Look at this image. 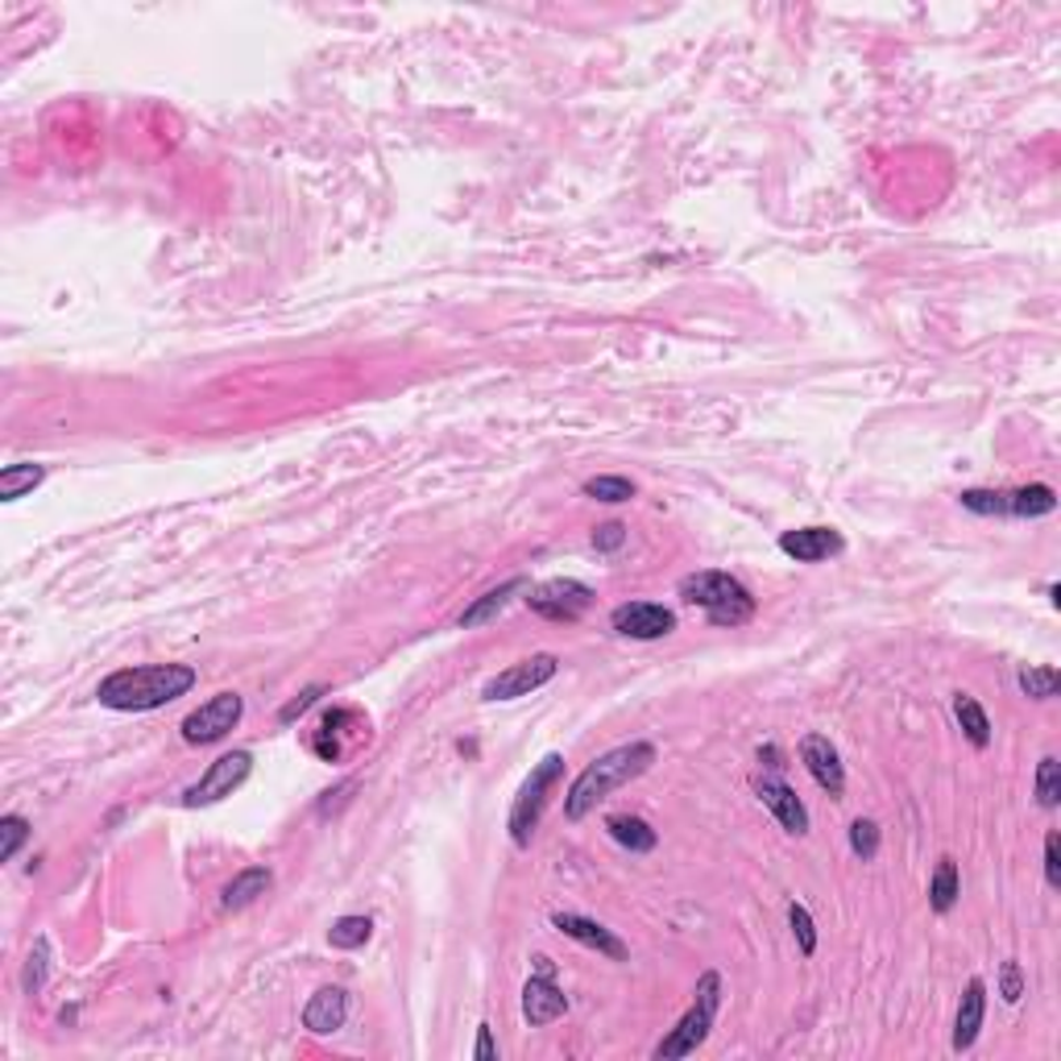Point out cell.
Masks as SVG:
<instances>
[{
	"label": "cell",
	"instance_id": "cell-38",
	"mask_svg": "<svg viewBox=\"0 0 1061 1061\" xmlns=\"http://www.w3.org/2000/svg\"><path fill=\"white\" fill-rule=\"evenodd\" d=\"M349 792H357V780H345V784H336V788L324 792V800H319V812L328 817L333 809H340L345 800H349Z\"/></svg>",
	"mask_w": 1061,
	"mask_h": 1061
},
{
	"label": "cell",
	"instance_id": "cell-39",
	"mask_svg": "<svg viewBox=\"0 0 1061 1061\" xmlns=\"http://www.w3.org/2000/svg\"><path fill=\"white\" fill-rule=\"evenodd\" d=\"M473 1058H478V1061H494V1058H498V1045H494V1033H490V1024H481V1028H478V1045H473Z\"/></svg>",
	"mask_w": 1061,
	"mask_h": 1061
},
{
	"label": "cell",
	"instance_id": "cell-4",
	"mask_svg": "<svg viewBox=\"0 0 1061 1061\" xmlns=\"http://www.w3.org/2000/svg\"><path fill=\"white\" fill-rule=\"evenodd\" d=\"M718 1003H722V975H718V970H706V975H701V982H697V991H692L688 1012L676 1020V1028H672V1033L655 1045V1061H676V1058L697 1053V1049L706 1045L709 1028H713Z\"/></svg>",
	"mask_w": 1061,
	"mask_h": 1061
},
{
	"label": "cell",
	"instance_id": "cell-6",
	"mask_svg": "<svg viewBox=\"0 0 1061 1061\" xmlns=\"http://www.w3.org/2000/svg\"><path fill=\"white\" fill-rule=\"evenodd\" d=\"M250 771H253L250 750H229V755H220V759L208 763V771L183 792V809H208V805H216V800L232 796V792L250 780Z\"/></svg>",
	"mask_w": 1061,
	"mask_h": 1061
},
{
	"label": "cell",
	"instance_id": "cell-25",
	"mask_svg": "<svg viewBox=\"0 0 1061 1061\" xmlns=\"http://www.w3.org/2000/svg\"><path fill=\"white\" fill-rule=\"evenodd\" d=\"M1016 685L1024 697H1033V701H1053L1061 688V672L1053 664H1040V667H1020Z\"/></svg>",
	"mask_w": 1061,
	"mask_h": 1061
},
{
	"label": "cell",
	"instance_id": "cell-40",
	"mask_svg": "<svg viewBox=\"0 0 1061 1061\" xmlns=\"http://www.w3.org/2000/svg\"><path fill=\"white\" fill-rule=\"evenodd\" d=\"M759 763H763V768H771V771L784 768V763H780V747H763V750H759Z\"/></svg>",
	"mask_w": 1061,
	"mask_h": 1061
},
{
	"label": "cell",
	"instance_id": "cell-15",
	"mask_svg": "<svg viewBox=\"0 0 1061 1061\" xmlns=\"http://www.w3.org/2000/svg\"><path fill=\"white\" fill-rule=\"evenodd\" d=\"M552 929H560L564 937H572V941H581V945H589V950H598V954H605V957H614V962H623V957H626L623 937H614L605 925H598L593 916L552 913Z\"/></svg>",
	"mask_w": 1061,
	"mask_h": 1061
},
{
	"label": "cell",
	"instance_id": "cell-41",
	"mask_svg": "<svg viewBox=\"0 0 1061 1061\" xmlns=\"http://www.w3.org/2000/svg\"><path fill=\"white\" fill-rule=\"evenodd\" d=\"M535 975H547V978H552V975H556V966H552V957H535Z\"/></svg>",
	"mask_w": 1061,
	"mask_h": 1061
},
{
	"label": "cell",
	"instance_id": "cell-19",
	"mask_svg": "<svg viewBox=\"0 0 1061 1061\" xmlns=\"http://www.w3.org/2000/svg\"><path fill=\"white\" fill-rule=\"evenodd\" d=\"M274 875L270 867H245V871H237L225 883V892H220V904L229 908V913H237V908H250L253 900H262V895L270 892Z\"/></svg>",
	"mask_w": 1061,
	"mask_h": 1061
},
{
	"label": "cell",
	"instance_id": "cell-17",
	"mask_svg": "<svg viewBox=\"0 0 1061 1061\" xmlns=\"http://www.w3.org/2000/svg\"><path fill=\"white\" fill-rule=\"evenodd\" d=\"M982 1012H987V982H982V978H970V982H966V996H962V1003H957V1016H954V1049L957 1053H966V1049L978 1040Z\"/></svg>",
	"mask_w": 1061,
	"mask_h": 1061
},
{
	"label": "cell",
	"instance_id": "cell-33",
	"mask_svg": "<svg viewBox=\"0 0 1061 1061\" xmlns=\"http://www.w3.org/2000/svg\"><path fill=\"white\" fill-rule=\"evenodd\" d=\"M851 851L863 858V863H871L875 854H879V825L875 821H867V817H858L851 825Z\"/></svg>",
	"mask_w": 1061,
	"mask_h": 1061
},
{
	"label": "cell",
	"instance_id": "cell-3",
	"mask_svg": "<svg viewBox=\"0 0 1061 1061\" xmlns=\"http://www.w3.org/2000/svg\"><path fill=\"white\" fill-rule=\"evenodd\" d=\"M680 598L697 610H706V618L713 626H743L755 618V598L738 577L706 568V572H688L680 581Z\"/></svg>",
	"mask_w": 1061,
	"mask_h": 1061
},
{
	"label": "cell",
	"instance_id": "cell-36",
	"mask_svg": "<svg viewBox=\"0 0 1061 1061\" xmlns=\"http://www.w3.org/2000/svg\"><path fill=\"white\" fill-rule=\"evenodd\" d=\"M623 543H626L623 522H602V527L593 531V547H598V552H618Z\"/></svg>",
	"mask_w": 1061,
	"mask_h": 1061
},
{
	"label": "cell",
	"instance_id": "cell-35",
	"mask_svg": "<svg viewBox=\"0 0 1061 1061\" xmlns=\"http://www.w3.org/2000/svg\"><path fill=\"white\" fill-rule=\"evenodd\" d=\"M1045 883L1061 888V837L1058 830L1045 833Z\"/></svg>",
	"mask_w": 1061,
	"mask_h": 1061
},
{
	"label": "cell",
	"instance_id": "cell-11",
	"mask_svg": "<svg viewBox=\"0 0 1061 1061\" xmlns=\"http://www.w3.org/2000/svg\"><path fill=\"white\" fill-rule=\"evenodd\" d=\"M800 763L809 768V775L830 792V796H842V792H846L842 755H837V747H833L825 734H805V738H800Z\"/></svg>",
	"mask_w": 1061,
	"mask_h": 1061
},
{
	"label": "cell",
	"instance_id": "cell-24",
	"mask_svg": "<svg viewBox=\"0 0 1061 1061\" xmlns=\"http://www.w3.org/2000/svg\"><path fill=\"white\" fill-rule=\"evenodd\" d=\"M43 481H46L43 465H9V469H0V502L25 498V494H34Z\"/></svg>",
	"mask_w": 1061,
	"mask_h": 1061
},
{
	"label": "cell",
	"instance_id": "cell-9",
	"mask_svg": "<svg viewBox=\"0 0 1061 1061\" xmlns=\"http://www.w3.org/2000/svg\"><path fill=\"white\" fill-rule=\"evenodd\" d=\"M241 713H245L241 692H216V697H208L204 706L191 709L188 718H183V726H179L183 730V743H191V747L220 743V738L241 722Z\"/></svg>",
	"mask_w": 1061,
	"mask_h": 1061
},
{
	"label": "cell",
	"instance_id": "cell-14",
	"mask_svg": "<svg viewBox=\"0 0 1061 1061\" xmlns=\"http://www.w3.org/2000/svg\"><path fill=\"white\" fill-rule=\"evenodd\" d=\"M564 1012H568V996L556 987V978H547V975L527 978V987H522V1020H527L531 1028H547V1024H556Z\"/></svg>",
	"mask_w": 1061,
	"mask_h": 1061
},
{
	"label": "cell",
	"instance_id": "cell-18",
	"mask_svg": "<svg viewBox=\"0 0 1061 1061\" xmlns=\"http://www.w3.org/2000/svg\"><path fill=\"white\" fill-rule=\"evenodd\" d=\"M527 589H531V581H527V577H510V581L498 584V589L481 593L478 602H473L469 610H465V614H460V626H465V630H473V626L494 623L502 610L510 605V598H519V593H527Z\"/></svg>",
	"mask_w": 1061,
	"mask_h": 1061
},
{
	"label": "cell",
	"instance_id": "cell-30",
	"mask_svg": "<svg viewBox=\"0 0 1061 1061\" xmlns=\"http://www.w3.org/2000/svg\"><path fill=\"white\" fill-rule=\"evenodd\" d=\"M25 842H29V821L17 812L0 817V863H13Z\"/></svg>",
	"mask_w": 1061,
	"mask_h": 1061
},
{
	"label": "cell",
	"instance_id": "cell-23",
	"mask_svg": "<svg viewBox=\"0 0 1061 1061\" xmlns=\"http://www.w3.org/2000/svg\"><path fill=\"white\" fill-rule=\"evenodd\" d=\"M957 895H962V879H957V863L954 858H941L937 863L933 879H929V904H933V913H950L957 904Z\"/></svg>",
	"mask_w": 1061,
	"mask_h": 1061
},
{
	"label": "cell",
	"instance_id": "cell-31",
	"mask_svg": "<svg viewBox=\"0 0 1061 1061\" xmlns=\"http://www.w3.org/2000/svg\"><path fill=\"white\" fill-rule=\"evenodd\" d=\"M957 502L970 515H1008V490H962Z\"/></svg>",
	"mask_w": 1061,
	"mask_h": 1061
},
{
	"label": "cell",
	"instance_id": "cell-26",
	"mask_svg": "<svg viewBox=\"0 0 1061 1061\" xmlns=\"http://www.w3.org/2000/svg\"><path fill=\"white\" fill-rule=\"evenodd\" d=\"M370 933H374V920L370 916H340V920H333V929H328V941H333L336 950H361L370 941Z\"/></svg>",
	"mask_w": 1061,
	"mask_h": 1061
},
{
	"label": "cell",
	"instance_id": "cell-13",
	"mask_svg": "<svg viewBox=\"0 0 1061 1061\" xmlns=\"http://www.w3.org/2000/svg\"><path fill=\"white\" fill-rule=\"evenodd\" d=\"M846 547V540L833 531V527H796V531H784L780 535V552L792 556L796 564H821L837 556Z\"/></svg>",
	"mask_w": 1061,
	"mask_h": 1061
},
{
	"label": "cell",
	"instance_id": "cell-7",
	"mask_svg": "<svg viewBox=\"0 0 1061 1061\" xmlns=\"http://www.w3.org/2000/svg\"><path fill=\"white\" fill-rule=\"evenodd\" d=\"M556 672H560V660L552 651H540V655H527V660L510 664L498 676H490L485 688H481V697L485 701H519V697H531L535 688L547 685Z\"/></svg>",
	"mask_w": 1061,
	"mask_h": 1061
},
{
	"label": "cell",
	"instance_id": "cell-5",
	"mask_svg": "<svg viewBox=\"0 0 1061 1061\" xmlns=\"http://www.w3.org/2000/svg\"><path fill=\"white\" fill-rule=\"evenodd\" d=\"M564 780V755H543L540 763L531 768V775L522 780L519 796H515V805H510V821H506V830H510V842L515 846H531V837H535V830H540V817L543 809H547V796L556 792V784Z\"/></svg>",
	"mask_w": 1061,
	"mask_h": 1061
},
{
	"label": "cell",
	"instance_id": "cell-37",
	"mask_svg": "<svg viewBox=\"0 0 1061 1061\" xmlns=\"http://www.w3.org/2000/svg\"><path fill=\"white\" fill-rule=\"evenodd\" d=\"M324 692H328V688H324V685H312V688H303V692H299V697H294L291 706H282V713H278V718H282V722H294V718H299V713H308V709H312L315 701H319V697H324Z\"/></svg>",
	"mask_w": 1061,
	"mask_h": 1061
},
{
	"label": "cell",
	"instance_id": "cell-28",
	"mask_svg": "<svg viewBox=\"0 0 1061 1061\" xmlns=\"http://www.w3.org/2000/svg\"><path fill=\"white\" fill-rule=\"evenodd\" d=\"M46 970H50V941H46V937H38V941H34V950H29V957H25V970H22L25 996H38V991H43Z\"/></svg>",
	"mask_w": 1061,
	"mask_h": 1061
},
{
	"label": "cell",
	"instance_id": "cell-29",
	"mask_svg": "<svg viewBox=\"0 0 1061 1061\" xmlns=\"http://www.w3.org/2000/svg\"><path fill=\"white\" fill-rule=\"evenodd\" d=\"M1037 805L1040 809H1058L1061 805V763L1053 755H1045L1037 763Z\"/></svg>",
	"mask_w": 1061,
	"mask_h": 1061
},
{
	"label": "cell",
	"instance_id": "cell-20",
	"mask_svg": "<svg viewBox=\"0 0 1061 1061\" xmlns=\"http://www.w3.org/2000/svg\"><path fill=\"white\" fill-rule=\"evenodd\" d=\"M605 830H610V837H614L618 846H626L630 854H651L655 846H660V833L651 830L643 817H635V812H614V817H605Z\"/></svg>",
	"mask_w": 1061,
	"mask_h": 1061
},
{
	"label": "cell",
	"instance_id": "cell-32",
	"mask_svg": "<svg viewBox=\"0 0 1061 1061\" xmlns=\"http://www.w3.org/2000/svg\"><path fill=\"white\" fill-rule=\"evenodd\" d=\"M788 925H792V937H796V945H800V954L809 957L812 950H817V925H812L809 908L792 900V904H788Z\"/></svg>",
	"mask_w": 1061,
	"mask_h": 1061
},
{
	"label": "cell",
	"instance_id": "cell-27",
	"mask_svg": "<svg viewBox=\"0 0 1061 1061\" xmlns=\"http://www.w3.org/2000/svg\"><path fill=\"white\" fill-rule=\"evenodd\" d=\"M584 498L610 502V506H618V502H630V498H635V481H630V478H618V473H602V478H589V481H584Z\"/></svg>",
	"mask_w": 1061,
	"mask_h": 1061
},
{
	"label": "cell",
	"instance_id": "cell-10",
	"mask_svg": "<svg viewBox=\"0 0 1061 1061\" xmlns=\"http://www.w3.org/2000/svg\"><path fill=\"white\" fill-rule=\"evenodd\" d=\"M610 626H614L618 635H626V639L655 643V639H667V635L676 630V614L660 602H623V605H614Z\"/></svg>",
	"mask_w": 1061,
	"mask_h": 1061
},
{
	"label": "cell",
	"instance_id": "cell-2",
	"mask_svg": "<svg viewBox=\"0 0 1061 1061\" xmlns=\"http://www.w3.org/2000/svg\"><path fill=\"white\" fill-rule=\"evenodd\" d=\"M655 755H660L655 743H626V747H614V750H605V755H598V759L572 780V788H568V796H564V817H568V821H584L589 812L602 805L605 796H614L623 784H630V780H639L643 771H651Z\"/></svg>",
	"mask_w": 1061,
	"mask_h": 1061
},
{
	"label": "cell",
	"instance_id": "cell-34",
	"mask_svg": "<svg viewBox=\"0 0 1061 1061\" xmlns=\"http://www.w3.org/2000/svg\"><path fill=\"white\" fill-rule=\"evenodd\" d=\"M999 996H1003V1003H1020L1024 999V970H1020V962H1003V970H999Z\"/></svg>",
	"mask_w": 1061,
	"mask_h": 1061
},
{
	"label": "cell",
	"instance_id": "cell-8",
	"mask_svg": "<svg viewBox=\"0 0 1061 1061\" xmlns=\"http://www.w3.org/2000/svg\"><path fill=\"white\" fill-rule=\"evenodd\" d=\"M527 605L547 623H577L593 605V589L584 581H572V577H552V581L527 589Z\"/></svg>",
	"mask_w": 1061,
	"mask_h": 1061
},
{
	"label": "cell",
	"instance_id": "cell-16",
	"mask_svg": "<svg viewBox=\"0 0 1061 1061\" xmlns=\"http://www.w3.org/2000/svg\"><path fill=\"white\" fill-rule=\"evenodd\" d=\"M349 1020V991L345 987H319L303 1008V1028L315 1037H333Z\"/></svg>",
	"mask_w": 1061,
	"mask_h": 1061
},
{
	"label": "cell",
	"instance_id": "cell-12",
	"mask_svg": "<svg viewBox=\"0 0 1061 1061\" xmlns=\"http://www.w3.org/2000/svg\"><path fill=\"white\" fill-rule=\"evenodd\" d=\"M755 796L768 805L771 817H775L788 833H796V837L809 833V809H805V800H800L780 775H759V780H755Z\"/></svg>",
	"mask_w": 1061,
	"mask_h": 1061
},
{
	"label": "cell",
	"instance_id": "cell-21",
	"mask_svg": "<svg viewBox=\"0 0 1061 1061\" xmlns=\"http://www.w3.org/2000/svg\"><path fill=\"white\" fill-rule=\"evenodd\" d=\"M1058 510V490L1053 485H1024V490H1008V515L1012 519H1040V515H1053Z\"/></svg>",
	"mask_w": 1061,
	"mask_h": 1061
},
{
	"label": "cell",
	"instance_id": "cell-22",
	"mask_svg": "<svg viewBox=\"0 0 1061 1061\" xmlns=\"http://www.w3.org/2000/svg\"><path fill=\"white\" fill-rule=\"evenodd\" d=\"M954 718L957 726H962V734L970 738V747H987L991 743V718H987V709L978 706L970 692H954Z\"/></svg>",
	"mask_w": 1061,
	"mask_h": 1061
},
{
	"label": "cell",
	"instance_id": "cell-1",
	"mask_svg": "<svg viewBox=\"0 0 1061 1061\" xmlns=\"http://www.w3.org/2000/svg\"><path fill=\"white\" fill-rule=\"evenodd\" d=\"M200 680V672L191 664H137L121 667L100 680L96 688V701L117 713H149V709H162L179 697H188Z\"/></svg>",
	"mask_w": 1061,
	"mask_h": 1061
}]
</instances>
